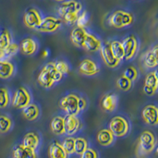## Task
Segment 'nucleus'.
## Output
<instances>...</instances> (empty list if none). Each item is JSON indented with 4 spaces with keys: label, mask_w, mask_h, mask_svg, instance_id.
<instances>
[{
    "label": "nucleus",
    "mask_w": 158,
    "mask_h": 158,
    "mask_svg": "<svg viewBox=\"0 0 158 158\" xmlns=\"http://www.w3.org/2000/svg\"><path fill=\"white\" fill-rule=\"evenodd\" d=\"M63 75L59 73L55 67V63H48L45 65L38 76V82L44 88L49 89L54 83L62 80Z\"/></svg>",
    "instance_id": "1"
},
{
    "label": "nucleus",
    "mask_w": 158,
    "mask_h": 158,
    "mask_svg": "<svg viewBox=\"0 0 158 158\" xmlns=\"http://www.w3.org/2000/svg\"><path fill=\"white\" fill-rule=\"evenodd\" d=\"M134 22V17L131 13L123 10L114 12L108 18V23L111 26L116 29L126 27Z\"/></svg>",
    "instance_id": "2"
},
{
    "label": "nucleus",
    "mask_w": 158,
    "mask_h": 158,
    "mask_svg": "<svg viewBox=\"0 0 158 158\" xmlns=\"http://www.w3.org/2000/svg\"><path fill=\"white\" fill-rule=\"evenodd\" d=\"M156 146V138L153 132L145 131L141 134L138 142V149L142 154H148L154 149Z\"/></svg>",
    "instance_id": "3"
},
{
    "label": "nucleus",
    "mask_w": 158,
    "mask_h": 158,
    "mask_svg": "<svg viewBox=\"0 0 158 158\" xmlns=\"http://www.w3.org/2000/svg\"><path fill=\"white\" fill-rule=\"evenodd\" d=\"M78 98L77 95L73 94L65 96L59 101V106L68 115H77L80 112L78 108Z\"/></svg>",
    "instance_id": "4"
},
{
    "label": "nucleus",
    "mask_w": 158,
    "mask_h": 158,
    "mask_svg": "<svg viewBox=\"0 0 158 158\" xmlns=\"http://www.w3.org/2000/svg\"><path fill=\"white\" fill-rule=\"evenodd\" d=\"M109 130L115 137H123L129 131V123L122 116H115L109 123Z\"/></svg>",
    "instance_id": "5"
},
{
    "label": "nucleus",
    "mask_w": 158,
    "mask_h": 158,
    "mask_svg": "<svg viewBox=\"0 0 158 158\" xmlns=\"http://www.w3.org/2000/svg\"><path fill=\"white\" fill-rule=\"evenodd\" d=\"M31 102V95L24 87L16 90L12 99V105L18 109H22Z\"/></svg>",
    "instance_id": "6"
},
{
    "label": "nucleus",
    "mask_w": 158,
    "mask_h": 158,
    "mask_svg": "<svg viewBox=\"0 0 158 158\" xmlns=\"http://www.w3.org/2000/svg\"><path fill=\"white\" fill-rule=\"evenodd\" d=\"M123 47L124 50V58L123 59L127 61L130 59H133L136 54L138 50V43L136 37L133 35H130L126 37L122 42Z\"/></svg>",
    "instance_id": "7"
},
{
    "label": "nucleus",
    "mask_w": 158,
    "mask_h": 158,
    "mask_svg": "<svg viewBox=\"0 0 158 158\" xmlns=\"http://www.w3.org/2000/svg\"><path fill=\"white\" fill-rule=\"evenodd\" d=\"M62 25V20L54 17H46L42 19L41 22L36 30L41 32H53L58 30Z\"/></svg>",
    "instance_id": "8"
},
{
    "label": "nucleus",
    "mask_w": 158,
    "mask_h": 158,
    "mask_svg": "<svg viewBox=\"0 0 158 158\" xmlns=\"http://www.w3.org/2000/svg\"><path fill=\"white\" fill-rule=\"evenodd\" d=\"M99 51L101 52V56L104 63L110 68H115V67H118V64L120 63V60L117 59L114 56L113 53L111 52L109 43H106L105 44L101 46Z\"/></svg>",
    "instance_id": "9"
},
{
    "label": "nucleus",
    "mask_w": 158,
    "mask_h": 158,
    "mask_svg": "<svg viewBox=\"0 0 158 158\" xmlns=\"http://www.w3.org/2000/svg\"><path fill=\"white\" fill-rule=\"evenodd\" d=\"M25 25L29 29H36L42 21V18L36 10L29 9L25 13L23 17Z\"/></svg>",
    "instance_id": "10"
},
{
    "label": "nucleus",
    "mask_w": 158,
    "mask_h": 158,
    "mask_svg": "<svg viewBox=\"0 0 158 158\" xmlns=\"http://www.w3.org/2000/svg\"><path fill=\"white\" fill-rule=\"evenodd\" d=\"M64 120V129L65 134L69 136L74 135L77 132L81 127V123L79 118L76 115H68L67 114L65 117H63Z\"/></svg>",
    "instance_id": "11"
},
{
    "label": "nucleus",
    "mask_w": 158,
    "mask_h": 158,
    "mask_svg": "<svg viewBox=\"0 0 158 158\" xmlns=\"http://www.w3.org/2000/svg\"><path fill=\"white\" fill-rule=\"evenodd\" d=\"M143 120L149 125L155 126L158 123V109L156 106L149 104L142 111Z\"/></svg>",
    "instance_id": "12"
},
{
    "label": "nucleus",
    "mask_w": 158,
    "mask_h": 158,
    "mask_svg": "<svg viewBox=\"0 0 158 158\" xmlns=\"http://www.w3.org/2000/svg\"><path fill=\"white\" fill-rule=\"evenodd\" d=\"M81 10V5L80 2H77L75 0H70L67 2H64L60 5L59 7L58 12L61 17L67 14L71 13H79Z\"/></svg>",
    "instance_id": "13"
},
{
    "label": "nucleus",
    "mask_w": 158,
    "mask_h": 158,
    "mask_svg": "<svg viewBox=\"0 0 158 158\" xmlns=\"http://www.w3.org/2000/svg\"><path fill=\"white\" fill-rule=\"evenodd\" d=\"M78 70L81 74L87 76L95 75L100 71L97 63L89 59L82 60V62L79 65Z\"/></svg>",
    "instance_id": "14"
},
{
    "label": "nucleus",
    "mask_w": 158,
    "mask_h": 158,
    "mask_svg": "<svg viewBox=\"0 0 158 158\" xmlns=\"http://www.w3.org/2000/svg\"><path fill=\"white\" fill-rule=\"evenodd\" d=\"M101 46V41L97 36L90 33H87L83 43L82 48L89 52H95L100 50Z\"/></svg>",
    "instance_id": "15"
},
{
    "label": "nucleus",
    "mask_w": 158,
    "mask_h": 158,
    "mask_svg": "<svg viewBox=\"0 0 158 158\" xmlns=\"http://www.w3.org/2000/svg\"><path fill=\"white\" fill-rule=\"evenodd\" d=\"M19 48L21 52L25 56H32L37 51L38 45L36 40L32 38H25L22 40L20 44Z\"/></svg>",
    "instance_id": "16"
},
{
    "label": "nucleus",
    "mask_w": 158,
    "mask_h": 158,
    "mask_svg": "<svg viewBox=\"0 0 158 158\" xmlns=\"http://www.w3.org/2000/svg\"><path fill=\"white\" fill-rule=\"evenodd\" d=\"M87 33L88 32L85 29V28L77 27V26L71 31V33H70L71 42L77 47L82 48L85 38L86 36Z\"/></svg>",
    "instance_id": "17"
},
{
    "label": "nucleus",
    "mask_w": 158,
    "mask_h": 158,
    "mask_svg": "<svg viewBox=\"0 0 158 158\" xmlns=\"http://www.w3.org/2000/svg\"><path fill=\"white\" fill-rule=\"evenodd\" d=\"M157 46H155L152 49L148 51L143 56L144 65L148 68H154L158 65Z\"/></svg>",
    "instance_id": "18"
},
{
    "label": "nucleus",
    "mask_w": 158,
    "mask_h": 158,
    "mask_svg": "<svg viewBox=\"0 0 158 158\" xmlns=\"http://www.w3.org/2000/svg\"><path fill=\"white\" fill-rule=\"evenodd\" d=\"M14 158H36V153L34 149L24 147L22 145L17 146L13 150Z\"/></svg>",
    "instance_id": "19"
},
{
    "label": "nucleus",
    "mask_w": 158,
    "mask_h": 158,
    "mask_svg": "<svg viewBox=\"0 0 158 158\" xmlns=\"http://www.w3.org/2000/svg\"><path fill=\"white\" fill-rule=\"evenodd\" d=\"M97 140L101 146H108L114 142V135L109 129H103L97 134Z\"/></svg>",
    "instance_id": "20"
},
{
    "label": "nucleus",
    "mask_w": 158,
    "mask_h": 158,
    "mask_svg": "<svg viewBox=\"0 0 158 158\" xmlns=\"http://www.w3.org/2000/svg\"><path fill=\"white\" fill-rule=\"evenodd\" d=\"M39 136L34 132H29L25 135L23 140H22V145L24 147L36 150V149L39 146Z\"/></svg>",
    "instance_id": "21"
},
{
    "label": "nucleus",
    "mask_w": 158,
    "mask_h": 158,
    "mask_svg": "<svg viewBox=\"0 0 158 158\" xmlns=\"http://www.w3.org/2000/svg\"><path fill=\"white\" fill-rule=\"evenodd\" d=\"M117 97L113 94H108L103 97L101 101V107L104 111H113L116 108Z\"/></svg>",
    "instance_id": "22"
},
{
    "label": "nucleus",
    "mask_w": 158,
    "mask_h": 158,
    "mask_svg": "<svg viewBox=\"0 0 158 158\" xmlns=\"http://www.w3.org/2000/svg\"><path fill=\"white\" fill-rule=\"evenodd\" d=\"M22 115L27 120L34 121L39 117L40 109L36 104H29L22 108Z\"/></svg>",
    "instance_id": "23"
},
{
    "label": "nucleus",
    "mask_w": 158,
    "mask_h": 158,
    "mask_svg": "<svg viewBox=\"0 0 158 158\" xmlns=\"http://www.w3.org/2000/svg\"><path fill=\"white\" fill-rule=\"evenodd\" d=\"M49 158H67V153L63 149L61 144L58 142H54L49 147Z\"/></svg>",
    "instance_id": "24"
},
{
    "label": "nucleus",
    "mask_w": 158,
    "mask_h": 158,
    "mask_svg": "<svg viewBox=\"0 0 158 158\" xmlns=\"http://www.w3.org/2000/svg\"><path fill=\"white\" fill-rule=\"evenodd\" d=\"M51 130L55 135H62L65 134L64 129V120L63 117L56 116L52 118V122L50 124Z\"/></svg>",
    "instance_id": "25"
},
{
    "label": "nucleus",
    "mask_w": 158,
    "mask_h": 158,
    "mask_svg": "<svg viewBox=\"0 0 158 158\" xmlns=\"http://www.w3.org/2000/svg\"><path fill=\"white\" fill-rule=\"evenodd\" d=\"M19 50V46L17 44L11 43L6 49L0 52V61H9L13 56L17 54Z\"/></svg>",
    "instance_id": "26"
},
{
    "label": "nucleus",
    "mask_w": 158,
    "mask_h": 158,
    "mask_svg": "<svg viewBox=\"0 0 158 158\" xmlns=\"http://www.w3.org/2000/svg\"><path fill=\"white\" fill-rule=\"evenodd\" d=\"M15 67L9 61H0V78L7 79L14 74Z\"/></svg>",
    "instance_id": "27"
},
{
    "label": "nucleus",
    "mask_w": 158,
    "mask_h": 158,
    "mask_svg": "<svg viewBox=\"0 0 158 158\" xmlns=\"http://www.w3.org/2000/svg\"><path fill=\"white\" fill-rule=\"evenodd\" d=\"M110 48H111V52L113 53L114 56L118 60H122L124 58V50L123 47L122 42L118 40H113L109 43Z\"/></svg>",
    "instance_id": "28"
},
{
    "label": "nucleus",
    "mask_w": 158,
    "mask_h": 158,
    "mask_svg": "<svg viewBox=\"0 0 158 158\" xmlns=\"http://www.w3.org/2000/svg\"><path fill=\"white\" fill-rule=\"evenodd\" d=\"M157 71L154 70L146 75V79H145V86L151 87V88L155 89L157 90L158 86V77H157Z\"/></svg>",
    "instance_id": "29"
},
{
    "label": "nucleus",
    "mask_w": 158,
    "mask_h": 158,
    "mask_svg": "<svg viewBox=\"0 0 158 158\" xmlns=\"http://www.w3.org/2000/svg\"><path fill=\"white\" fill-rule=\"evenodd\" d=\"M11 42L10 33L6 29H3L0 32V52L3 51L9 46Z\"/></svg>",
    "instance_id": "30"
},
{
    "label": "nucleus",
    "mask_w": 158,
    "mask_h": 158,
    "mask_svg": "<svg viewBox=\"0 0 158 158\" xmlns=\"http://www.w3.org/2000/svg\"><path fill=\"white\" fill-rule=\"evenodd\" d=\"M87 148H88V142L85 138H74V153L81 155Z\"/></svg>",
    "instance_id": "31"
},
{
    "label": "nucleus",
    "mask_w": 158,
    "mask_h": 158,
    "mask_svg": "<svg viewBox=\"0 0 158 158\" xmlns=\"http://www.w3.org/2000/svg\"><path fill=\"white\" fill-rule=\"evenodd\" d=\"M12 127V120L6 115H0V133H6Z\"/></svg>",
    "instance_id": "32"
},
{
    "label": "nucleus",
    "mask_w": 158,
    "mask_h": 158,
    "mask_svg": "<svg viewBox=\"0 0 158 158\" xmlns=\"http://www.w3.org/2000/svg\"><path fill=\"white\" fill-rule=\"evenodd\" d=\"M63 149L67 154H72L74 153V138L72 137L66 138L63 140V144H61Z\"/></svg>",
    "instance_id": "33"
},
{
    "label": "nucleus",
    "mask_w": 158,
    "mask_h": 158,
    "mask_svg": "<svg viewBox=\"0 0 158 158\" xmlns=\"http://www.w3.org/2000/svg\"><path fill=\"white\" fill-rule=\"evenodd\" d=\"M10 94L7 89L0 88V108H4L9 105Z\"/></svg>",
    "instance_id": "34"
},
{
    "label": "nucleus",
    "mask_w": 158,
    "mask_h": 158,
    "mask_svg": "<svg viewBox=\"0 0 158 158\" xmlns=\"http://www.w3.org/2000/svg\"><path fill=\"white\" fill-rule=\"evenodd\" d=\"M132 82L133 81H130L129 79L122 76V77H120L117 80L116 84L118 88L120 89L121 90H123V91H128L132 87Z\"/></svg>",
    "instance_id": "35"
},
{
    "label": "nucleus",
    "mask_w": 158,
    "mask_h": 158,
    "mask_svg": "<svg viewBox=\"0 0 158 158\" xmlns=\"http://www.w3.org/2000/svg\"><path fill=\"white\" fill-rule=\"evenodd\" d=\"M138 71H137L136 69L133 67H127L126 70H124L123 76L125 77H127V79H129L130 81H135L138 77Z\"/></svg>",
    "instance_id": "36"
},
{
    "label": "nucleus",
    "mask_w": 158,
    "mask_h": 158,
    "mask_svg": "<svg viewBox=\"0 0 158 158\" xmlns=\"http://www.w3.org/2000/svg\"><path fill=\"white\" fill-rule=\"evenodd\" d=\"M89 18L88 13L86 11H84L81 15H78V17H77V22H76L77 26V27L85 28L89 23Z\"/></svg>",
    "instance_id": "37"
},
{
    "label": "nucleus",
    "mask_w": 158,
    "mask_h": 158,
    "mask_svg": "<svg viewBox=\"0 0 158 158\" xmlns=\"http://www.w3.org/2000/svg\"><path fill=\"white\" fill-rule=\"evenodd\" d=\"M79 13H71V14H67V15H64L62 18H63V21H64L67 25H73L74 24H76L77 22V17H78Z\"/></svg>",
    "instance_id": "38"
},
{
    "label": "nucleus",
    "mask_w": 158,
    "mask_h": 158,
    "mask_svg": "<svg viewBox=\"0 0 158 158\" xmlns=\"http://www.w3.org/2000/svg\"><path fill=\"white\" fill-rule=\"evenodd\" d=\"M55 67L56 69L59 72L61 73L62 74H68L69 72V66L67 65V63H65L64 61H58L56 63H55Z\"/></svg>",
    "instance_id": "39"
},
{
    "label": "nucleus",
    "mask_w": 158,
    "mask_h": 158,
    "mask_svg": "<svg viewBox=\"0 0 158 158\" xmlns=\"http://www.w3.org/2000/svg\"><path fill=\"white\" fill-rule=\"evenodd\" d=\"M80 158H98L97 151L90 148H87L81 154Z\"/></svg>",
    "instance_id": "40"
},
{
    "label": "nucleus",
    "mask_w": 158,
    "mask_h": 158,
    "mask_svg": "<svg viewBox=\"0 0 158 158\" xmlns=\"http://www.w3.org/2000/svg\"><path fill=\"white\" fill-rule=\"evenodd\" d=\"M143 92H144V94H146V95L153 96L156 93V89L151 88V87H147V86H145V85H144Z\"/></svg>",
    "instance_id": "41"
},
{
    "label": "nucleus",
    "mask_w": 158,
    "mask_h": 158,
    "mask_svg": "<svg viewBox=\"0 0 158 158\" xmlns=\"http://www.w3.org/2000/svg\"><path fill=\"white\" fill-rule=\"evenodd\" d=\"M86 105H87L86 101H85L84 98H82V97H79L78 98V108H79V110H80V111H83L85 108H86Z\"/></svg>",
    "instance_id": "42"
},
{
    "label": "nucleus",
    "mask_w": 158,
    "mask_h": 158,
    "mask_svg": "<svg viewBox=\"0 0 158 158\" xmlns=\"http://www.w3.org/2000/svg\"><path fill=\"white\" fill-rule=\"evenodd\" d=\"M44 57H47L48 56V51H47V50H45L44 52Z\"/></svg>",
    "instance_id": "43"
},
{
    "label": "nucleus",
    "mask_w": 158,
    "mask_h": 158,
    "mask_svg": "<svg viewBox=\"0 0 158 158\" xmlns=\"http://www.w3.org/2000/svg\"><path fill=\"white\" fill-rule=\"evenodd\" d=\"M56 1H58V2H63L64 0H56Z\"/></svg>",
    "instance_id": "44"
}]
</instances>
